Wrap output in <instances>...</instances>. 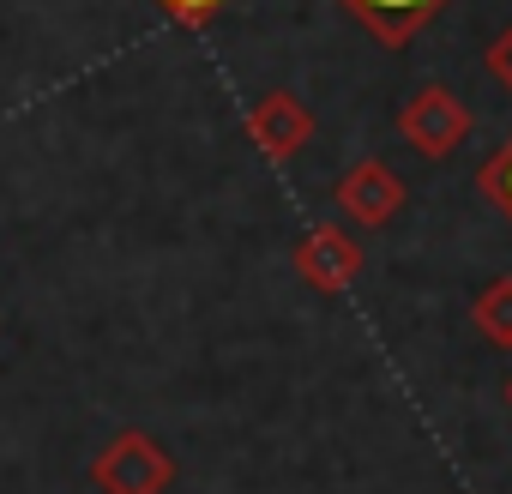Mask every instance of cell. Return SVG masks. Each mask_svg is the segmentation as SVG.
<instances>
[{
	"label": "cell",
	"instance_id": "8992f818",
	"mask_svg": "<svg viewBox=\"0 0 512 494\" xmlns=\"http://www.w3.org/2000/svg\"><path fill=\"white\" fill-rule=\"evenodd\" d=\"M344 7L362 19V31H368L374 43H386V49H410L416 31L446 7V0H344Z\"/></svg>",
	"mask_w": 512,
	"mask_h": 494
},
{
	"label": "cell",
	"instance_id": "7a4b0ae2",
	"mask_svg": "<svg viewBox=\"0 0 512 494\" xmlns=\"http://www.w3.org/2000/svg\"><path fill=\"white\" fill-rule=\"evenodd\" d=\"M398 133H404L422 157H452V151L470 139V109H464L446 85H422V91L404 103Z\"/></svg>",
	"mask_w": 512,
	"mask_h": 494
},
{
	"label": "cell",
	"instance_id": "9c48e42d",
	"mask_svg": "<svg viewBox=\"0 0 512 494\" xmlns=\"http://www.w3.org/2000/svg\"><path fill=\"white\" fill-rule=\"evenodd\" d=\"M157 7L175 19V25H187V31H199V25H211L223 7H229V0H157Z\"/></svg>",
	"mask_w": 512,
	"mask_h": 494
},
{
	"label": "cell",
	"instance_id": "52a82bcc",
	"mask_svg": "<svg viewBox=\"0 0 512 494\" xmlns=\"http://www.w3.org/2000/svg\"><path fill=\"white\" fill-rule=\"evenodd\" d=\"M476 332L488 338V344H500V350H512V278H494L482 296H476Z\"/></svg>",
	"mask_w": 512,
	"mask_h": 494
},
{
	"label": "cell",
	"instance_id": "8fae6325",
	"mask_svg": "<svg viewBox=\"0 0 512 494\" xmlns=\"http://www.w3.org/2000/svg\"><path fill=\"white\" fill-rule=\"evenodd\" d=\"M506 404H512V380H506Z\"/></svg>",
	"mask_w": 512,
	"mask_h": 494
},
{
	"label": "cell",
	"instance_id": "5b68a950",
	"mask_svg": "<svg viewBox=\"0 0 512 494\" xmlns=\"http://www.w3.org/2000/svg\"><path fill=\"white\" fill-rule=\"evenodd\" d=\"M247 133H253V145H260L272 163H290L314 139V109L296 91H266L260 103H253V115H247Z\"/></svg>",
	"mask_w": 512,
	"mask_h": 494
},
{
	"label": "cell",
	"instance_id": "6da1fadb",
	"mask_svg": "<svg viewBox=\"0 0 512 494\" xmlns=\"http://www.w3.org/2000/svg\"><path fill=\"white\" fill-rule=\"evenodd\" d=\"M91 482H97L103 494H169V488H175V458H169L151 434L121 428V434L97 452Z\"/></svg>",
	"mask_w": 512,
	"mask_h": 494
},
{
	"label": "cell",
	"instance_id": "ba28073f",
	"mask_svg": "<svg viewBox=\"0 0 512 494\" xmlns=\"http://www.w3.org/2000/svg\"><path fill=\"white\" fill-rule=\"evenodd\" d=\"M476 187H482V199H488V205H500V211L512 217V139H506L482 169H476Z\"/></svg>",
	"mask_w": 512,
	"mask_h": 494
},
{
	"label": "cell",
	"instance_id": "30bf717a",
	"mask_svg": "<svg viewBox=\"0 0 512 494\" xmlns=\"http://www.w3.org/2000/svg\"><path fill=\"white\" fill-rule=\"evenodd\" d=\"M488 79H500V91H512V25L488 43Z\"/></svg>",
	"mask_w": 512,
	"mask_h": 494
},
{
	"label": "cell",
	"instance_id": "3957f363",
	"mask_svg": "<svg viewBox=\"0 0 512 494\" xmlns=\"http://www.w3.org/2000/svg\"><path fill=\"white\" fill-rule=\"evenodd\" d=\"M362 241L344 235L338 223H314L302 241H296V272L320 290V296H344L356 278H362Z\"/></svg>",
	"mask_w": 512,
	"mask_h": 494
},
{
	"label": "cell",
	"instance_id": "277c9868",
	"mask_svg": "<svg viewBox=\"0 0 512 494\" xmlns=\"http://www.w3.org/2000/svg\"><path fill=\"white\" fill-rule=\"evenodd\" d=\"M404 181H398V169L392 163H380V157H362V163H350L344 169V181H338V205H344V217L350 223H362V229H380V223H392L398 211H404Z\"/></svg>",
	"mask_w": 512,
	"mask_h": 494
}]
</instances>
